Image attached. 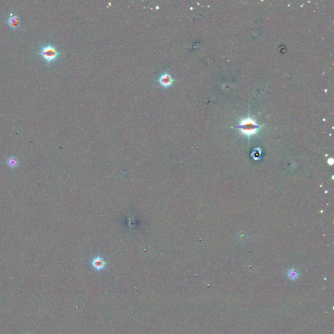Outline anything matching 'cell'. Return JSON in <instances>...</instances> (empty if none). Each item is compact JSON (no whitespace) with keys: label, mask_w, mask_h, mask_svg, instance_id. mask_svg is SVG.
Instances as JSON below:
<instances>
[{"label":"cell","mask_w":334,"mask_h":334,"mask_svg":"<svg viewBox=\"0 0 334 334\" xmlns=\"http://www.w3.org/2000/svg\"><path fill=\"white\" fill-rule=\"evenodd\" d=\"M239 128L243 133L247 135H251L256 133L259 127L254 120L251 119H246L242 120L239 125Z\"/></svg>","instance_id":"cell-2"},{"label":"cell","mask_w":334,"mask_h":334,"mask_svg":"<svg viewBox=\"0 0 334 334\" xmlns=\"http://www.w3.org/2000/svg\"><path fill=\"white\" fill-rule=\"evenodd\" d=\"M91 264L93 267L97 270H101L105 268L106 266L105 261L101 257H97L95 258H93L91 262Z\"/></svg>","instance_id":"cell-5"},{"label":"cell","mask_w":334,"mask_h":334,"mask_svg":"<svg viewBox=\"0 0 334 334\" xmlns=\"http://www.w3.org/2000/svg\"><path fill=\"white\" fill-rule=\"evenodd\" d=\"M38 54L43 59L47 65H50L52 62L58 59L62 53L57 50L54 45L49 43L41 46L38 51Z\"/></svg>","instance_id":"cell-1"},{"label":"cell","mask_w":334,"mask_h":334,"mask_svg":"<svg viewBox=\"0 0 334 334\" xmlns=\"http://www.w3.org/2000/svg\"><path fill=\"white\" fill-rule=\"evenodd\" d=\"M288 276L291 280H296V279H297V278H298L299 274L296 272V271H295L293 269H292V270L289 271Z\"/></svg>","instance_id":"cell-6"},{"label":"cell","mask_w":334,"mask_h":334,"mask_svg":"<svg viewBox=\"0 0 334 334\" xmlns=\"http://www.w3.org/2000/svg\"><path fill=\"white\" fill-rule=\"evenodd\" d=\"M9 165H10V166H15L16 165H17V160H16L15 159H13V158H10L9 159Z\"/></svg>","instance_id":"cell-7"},{"label":"cell","mask_w":334,"mask_h":334,"mask_svg":"<svg viewBox=\"0 0 334 334\" xmlns=\"http://www.w3.org/2000/svg\"><path fill=\"white\" fill-rule=\"evenodd\" d=\"M7 22L10 28L13 29H17L20 25V18L17 14L10 13Z\"/></svg>","instance_id":"cell-4"},{"label":"cell","mask_w":334,"mask_h":334,"mask_svg":"<svg viewBox=\"0 0 334 334\" xmlns=\"http://www.w3.org/2000/svg\"><path fill=\"white\" fill-rule=\"evenodd\" d=\"M174 82V78L169 73L165 72L161 74L158 78V82L159 84L164 88H168L173 84Z\"/></svg>","instance_id":"cell-3"}]
</instances>
